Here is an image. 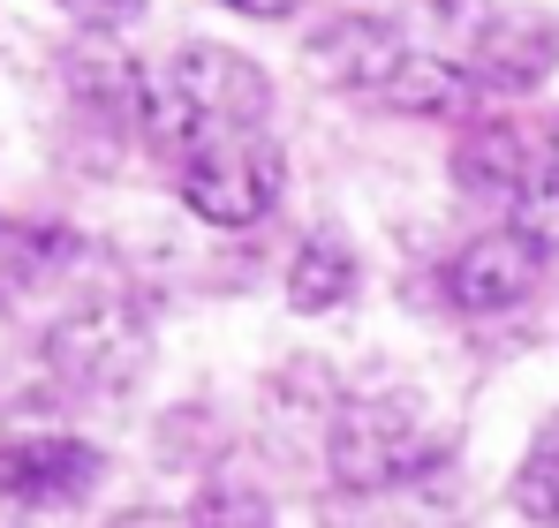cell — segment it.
<instances>
[{"label": "cell", "instance_id": "8fae6325", "mask_svg": "<svg viewBox=\"0 0 559 528\" xmlns=\"http://www.w3.org/2000/svg\"><path fill=\"white\" fill-rule=\"evenodd\" d=\"M401 38L385 31V23H371V15H341V23H325L310 46H302V61L325 76V84H348V91H378L393 69H401Z\"/></svg>", "mask_w": 559, "mask_h": 528}, {"label": "cell", "instance_id": "7c38bea8", "mask_svg": "<svg viewBox=\"0 0 559 528\" xmlns=\"http://www.w3.org/2000/svg\"><path fill=\"white\" fill-rule=\"evenodd\" d=\"M356 295V250L333 235V227H318L302 250H295V264H287V302L302 310V317H325V310H341Z\"/></svg>", "mask_w": 559, "mask_h": 528}, {"label": "cell", "instance_id": "3957f363", "mask_svg": "<svg viewBox=\"0 0 559 528\" xmlns=\"http://www.w3.org/2000/svg\"><path fill=\"white\" fill-rule=\"evenodd\" d=\"M280 181H287V159L280 144L258 129V136H204L182 167V204L204 219V227H258L273 219Z\"/></svg>", "mask_w": 559, "mask_h": 528}, {"label": "cell", "instance_id": "7a4b0ae2", "mask_svg": "<svg viewBox=\"0 0 559 528\" xmlns=\"http://www.w3.org/2000/svg\"><path fill=\"white\" fill-rule=\"evenodd\" d=\"M159 91L182 106L197 144L204 136H258L265 113H273V76L250 53H235V46H182L167 61Z\"/></svg>", "mask_w": 559, "mask_h": 528}, {"label": "cell", "instance_id": "2e32d148", "mask_svg": "<svg viewBox=\"0 0 559 528\" xmlns=\"http://www.w3.org/2000/svg\"><path fill=\"white\" fill-rule=\"evenodd\" d=\"M235 15H258V23H280V15H295L302 0H227Z\"/></svg>", "mask_w": 559, "mask_h": 528}, {"label": "cell", "instance_id": "9c48e42d", "mask_svg": "<svg viewBox=\"0 0 559 528\" xmlns=\"http://www.w3.org/2000/svg\"><path fill=\"white\" fill-rule=\"evenodd\" d=\"M98 483V453L84 439H23L0 453V491L15 506H69Z\"/></svg>", "mask_w": 559, "mask_h": 528}, {"label": "cell", "instance_id": "52a82bcc", "mask_svg": "<svg viewBox=\"0 0 559 528\" xmlns=\"http://www.w3.org/2000/svg\"><path fill=\"white\" fill-rule=\"evenodd\" d=\"M468 46H476L468 69H476L484 91H537L559 69V31L530 8H491Z\"/></svg>", "mask_w": 559, "mask_h": 528}, {"label": "cell", "instance_id": "6da1fadb", "mask_svg": "<svg viewBox=\"0 0 559 528\" xmlns=\"http://www.w3.org/2000/svg\"><path fill=\"white\" fill-rule=\"evenodd\" d=\"M431 460H439V431L424 423V408L408 393H364L325 431V468L356 499L393 491V483H416Z\"/></svg>", "mask_w": 559, "mask_h": 528}, {"label": "cell", "instance_id": "5bb4252c", "mask_svg": "<svg viewBox=\"0 0 559 528\" xmlns=\"http://www.w3.org/2000/svg\"><path fill=\"white\" fill-rule=\"evenodd\" d=\"M197 528H273V514H265V499H258V491H242V483H219V491L204 499Z\"/></svg>", "mask_w": 559, "mask_h": 528}, {"label": "cell", "instance_id": "5b68a950", "mask_svg": "<svg viewBox=\"0 0 559 528\" xmlns=\"http://www.w3.org/2000/svg\"><path fill=\"white\" fill-rule=\"evenodd\" d=\"M144 317L129 310V302H106V295H92V302H76L69 317H53V333H46V362L69 377V385H92V393H106V385H129L136 370H144Z\"/></svg>", "mask_w": 559, "mask_h": 528}, {"label": "cell", "instance_id": "9a60e30c", "mask_svg": "<svg viewBox=\"0 0 559 528\" xmlns=\"http://www.w3.org/2000/svg\"><path fill=\"white\" fill-rule=\"evenodd\" d=\"M61 8H69L76 23H92V31H106V38H114L121 23H136V15H144V0H61Z\"/></svg>", "mask_w": 559, "mask_h": 528}, {"label": "cell", "instance_id": "e0dca14e", "mask_svg": "<svg viewBox=\"0 0 559 528\" xmlns=\"http://www.w3.org/2000/svg\"><path fill=\"white\" fill-rule=\"evenodd\" d=\"M114 528H197V521H182V514H129V521H114Z\"/></svg>", "mask_w": 559, "mask_h": 528}, {"label": "cell", "instance_id": "30bf717a", "mask_svg": "<svg viewBox=\"0 0 559 528\" xmlns=\"http://www.w3.org/2000/svg\"><path fill=\"white\" fill-rule=\"evenodd\" d=\"M378 98L393 113H416V121H468L484 106V84L468 61H447V53H401V69L378 84Z\"/></svg>", "mask_w": 559, "mask_h": 528}, {"label": "cell", "instance_id": "277c9868", "mask_svg": "<svg viewBox=\"0 0 559 528\" xmlns=\"http://www.w3.org/2000/svg\"><path fill=\"white\" fill-rule=\"evenodd\" d=\"M454 189L476 204H545L559 189V136H530L514 121L468 129L454 144Z\"/></svg>", "mask_w": 559, "mask_h": 528}, {"label": "cell", "instance_id": "8992f818", "mask_svg": "<svg viewBox=\"0 0 559 528\" xmlns=\"http://www.w3.org/2000/svg\"><path fill=\"white\" fill-rule=\"evenodd\" d=\"M545 264H552V250H545L537 227H491V235H476L462 257L447 264V295L468 317H499V310H514L545 279Z\"/></svg>", "mask_w": 559, "mask_h": 528}, {"label": "cell", "instance_id": "ba28073f", "mask_svg": "<svg viewBox=\"0 0 559 528\" xmlns=\"http://www.w3.org/2000/svg\"><path fill=\"white\" fill-rule=\"evenodd\" d=\"M69 91H76V106L106 113L114 129H136V136H144V121H152V76H144L106 31H92V38L69 46Z\"/></svg>", "mask_w": 559, "mask_h": 528}, {"label": "cell", "instance_id": "4fadbf2b", "mask_svg": "<svg viewBox=\"0 0 559 528\" xmlns=\"http://www.w3.org/2000/svg\"><path fill=\"white\" fill-rule=\"evenodd\" d=\"M514 506H522L530 521L559 528V431H545L537 453L522 460V476H514Z\"/></svg>", "mask_w": 559, "mask_h": 528}]
</instances>
